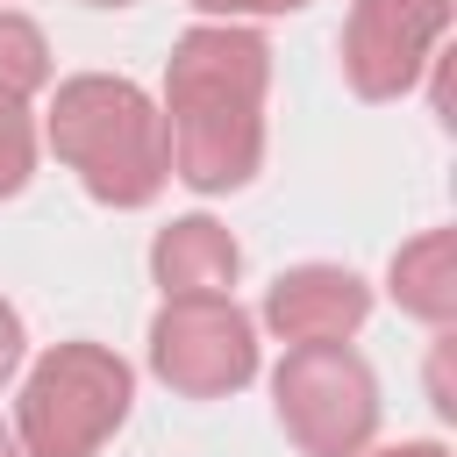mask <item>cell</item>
Wrapping results in <instances>:
<instances>
[{
	"label": "cell",
	"mask_w": 457,
	"mask_h": 457,
	"mask_svg": "<svg viewBox=\"0 0 457 457\" xmlns=\"http://www.w3.org/2000/svg\"><path fill=\"white\" fill-rule=\"evenodd\" d=\"M271 43L250 21H200L164 57V150L193 193H243L264 164Z\"/></svg>",
	"instance_id": "cell-1"
},
{
	"label": "cell",
	"mask_w": 457,
	"mask_h": 457,
	"mask_svg": "<svg viewBox=\"0 0 457 457\" xmlns=\"http://www.w3.org/2000/svg\"><path fill=\"white\" fill-rule=\"evenodd\" d=\"M43 143L57 150V164L100 200V207H150L171 179V150H164V114L157 100L121 79V71H71L50 93L43 114Z\"/></svg>",
	"instance_id": "cell-2"
},
{
	"label": "cell",
	"mask_w": 457,
	"mask_h": 457,
	"mask_svg": "<svg viewBox=\"0 0 457 457\" xmlns=\"http://www.w3.org/2000/svg\"><path fill=\"white\" fill-rule=\"evenodd\" d=\"M136 407V371L107 343H50L14 400L21 457H100Z\"/></svg>",
	"instance_id": "cell-3"
},
{
	"label": "cell",
	"mask_w": 457,
	"mask_h": 457,
	"mask_svg": "<svg viewBox=\"0 0 457 457\" xmlns=\"http://www.w3.org/2000/svg\"><path fill=\"white\" fill-rule=\"evenodd\" d=\"M271 407L300 457H357L378 436V378L350 343H293L271 371Z\"/></svg>",
	"instance_id": "cell-4"
},
{
	"label": "cell",
	"mask_w": 457,
	"mask_h": 457,
	"mask_svg": "<svg viewBox=\"0 0 457 457\" xmlns=\"http://www.w3.org/2000/svg\"><path fill=\"white\" fill-rule=\"evenodd\" d=\"M150 371L179 400H228L257 378V321L236 307V293L164 300L150 314Z\"/></svg>",
	"instance_id": "cell-5"
},
{
	"label": "cell",
	"mask_w": 457,
	"mask_h": 457,
	"mask_svg": "<svg viewBox=\"0 0 457 457\" xmlns=\"http://www.w3.org/2000/svg\"><path fill=\"white\" fill-rule=\"evenodd\" d=\"M450 36V0H350L343 14V79L357 100H400L436 64Z\"/></svg>",
	"instance_id": "cell-6"
},
{
	"label": "cell",
	"mask_w": 457,
	"mask_h": 457,
	"mask_svg": "<svg viewBox=\"0 0 457 457\" xmlns=\"http://www.w3.org/2000/svg\"><path fill=\"white\" fill-rule=\"evenodd\" d=\"M371 321V286L350 264H293L264 293V328L278 343H350Z\"/></svg>",
	"instance_id": "cell-7"
},
{
	"label": "cell",
	"mask_w": 457,
	"mask_h": 457,
	"mask_svg": "<svg viewBox=\"0 0 457 457\" xmlns=\"http://www.w3.org/2000/svg\"><path fill=\"white\" fill-rule=\"evenodd\" d=\"M150 278L164 300H200V293H236L243 278V243L214 214H179L150 243Z\"/></svg>",
	"instance_id": "cell-8"
},
{
	"label": "cell",
	"mask_w": 457,
	"mask_h": 457,
	"mask_svg": "<svg viewBox=\"0 0 457 457\" xmlns=\"http://www.w3.org/2000/svg\"><path fill=\"white\" fill-rule=\"evenodd\" d=\"M386 293L400 314L450 328L457 321V228H421L414 243H400L386 264Z\"/></svg>",
	"instance_id": "cell-9"
},
{
	"label": "cell",
	"mask_w": 457,
	"mask_h": 457,
	"mask_svg": "<svg viewBox=\"0 0 457 457\" xmlns=\"http://www.w3.org/2000/svg\"><path fill=\"white\" fill-rule=\"evenodd\" d=\"M43 86H50V43H43V29H36L29 14L0 7V93L29 100V93H43Z\"/></svg>",
	"instance_id": "cell-10"
},
{
	"label": "cell",
	"mask_w": 457,
	"mask_h": 457,
	"mask_svg": "<svg viewBox=\"0 0 457 457\" xmlns=\"http://www.w3.org/2000/svg\"><path fill=\"white\" fill-rule=\"evenodd\" d=\"M36 179V114L29 100L0 93V200H14Z\"/></svg>",
	"instance_id": "cell-11"
},
{
	"label": "cell",
	"mask_w": 457,
	"mask_h": 457,
	"mask_svg": "<svg viewBox=\"0 0 457 457\" xmlns=\"http://www.w3.org/2000/svg\"><path fill=\"white\" fill-rule=\"evenodd\" d=\"M207 21H264V14H300L307 0H186Z\"/></svg>",
	"instance_id": "cell-12"
},
{
	"label": "cell",
	"mask_w": 457,
	"mask_h": 457,
	"mask_svg": "<svg viewBox=\"0 0 457 457\" xmlns=\"http://www.w3.org/2000/svg\"><path fill=\"white\" fill-rule=\"evenodd\" d=\"M21 357H29V328H21V314L0 300V386L21 371Z\"/></svg>",
	"instance_id": "cell-13"
},
{
	"label": "cell",
	"mask_w": 457,
	"mask_h": 457,
	"mask_svg": "<svg viewBox=\"0 0 457 457\" xmlns=\"http://www.w3.org/2000/svg\"><path fill=\"white\" fill-rule=\"evenodd\" d=\"M357 457H450L443 443H393V450H357Z\"/></svg>",
	"instance_id": "cell-14"
},
{
	"label": "cell",
	"mask_w": 457,
	"mask_h": 457,
	"mask_svg": "<svg viewBox=\"0 0 457 457\" xmlns=\"http://www.w3.org/2000/svg\"><path fill=\"white\" fill-rule=\"evenodd\" d=\"M0 457H21V443H14V428L0 421Z\"/></svg>",
	"instance_id": "cell-15"
},
{
	"label": "cell",
	"mask_w": 457,
	"mask_h": 457,
	"mask_svg": "<svg viewBox=\"0 0 457 457\" xmlns=\"http://www.w3.org/2000/svg\"><path fill=\"white\" fill-rule=\"evenodd\" d=\"M79 7H136V0H79Z\"/></svg>",
	"instance_id": "cell-16"
},
{
	"label": "cell",
	"mask_w": 457,
	"mask_h": 457,
	"mask_svg": "<svg viewBox=\"0 0 457 457\" xmlns=\"http://www.w3.org/2000/svg\"><path fill=\"white\" fill-rule=\"evenodd\" d=\"M0 7H7V0H0Z\"/></svg>",
	"instance_id": "cell-17"
}]
</instances>
